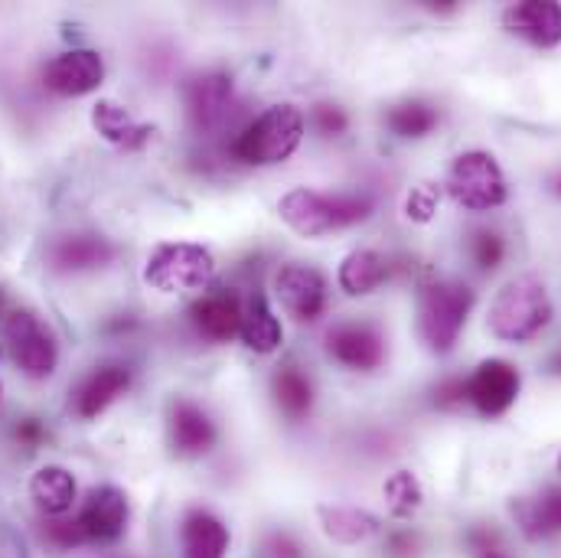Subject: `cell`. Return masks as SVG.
Returning <instances> with one entry per match:
<instances>
[{
	"instance_id": "14",
	"label": "cell",
	"mask_w": 561,
	"mask_h": 558,
	"mask_svg": "<svg viewBox=\"0 0 561 558\" xmlns=\"http://www.w3.org/2000/svg\"><path fill=\"white\" fill-rule=\"evenodd\" d=\"M167 431H170V447L176 457H203L206 451H213V444L219 437L216 421L209 419V412L190 399H176L170 406Z\"/></svg>"
},
{
	"instance_id": "25",
	"label": "cell",
	"mask_w": 561,
	"mask_h": 558,
	"mask_svg": "<svg viewBox=\"0 0 561 558\" xmlns=\"http://www.w3.org/2000/svg\"><path fill=\"white\" fill-rule=\"evenodd\" d=\"M320 523H323V533L343 546H359L379 533V520L356 506H320Z\"/></svg>"
},
{
	"instance_id": "1",
	"label": "cell",
	"mask_w": 561,
	"mask_h": 558,
	"mask_svg": "<svg viewBox=\"0 0 561 558\" xmlns=\"http://www.w3.org/2000/svg\"><path fill=\"white\" fill-rule=\"evenodd\" d=\"M556 317L549 287L539 275H516L493 297L486 327L503 343H529L536 340Z\"/></svg>"
},
{
	"instance_id": "15",
	"label": "cell",
	"mask_w": 561,
	"mask_h": 558,
	"mask_svg": "<svg viewBox=\"0 0 561 558\" xmlns=\"http://www.w3.org/2000/svg\"><path fill=\"white\" fill-rule=\"evenodd\" d=\"M503 26L539 46V49H552L561 43V3L556 0H523V3H513L506 7L503 13Z\"/></svg>"
},
{
	"instance_id": "32",
	"label": "cell",
	"mask_w": 561,
	"mask_h": 558,
	"mask_svg": "<svg viewBox=\"0 0 561 558\" xmlns=\"http://www.w3.org/2000/svg\"><path fill=\"white\" fill-rule=\"evenodd\" d=\"M434 209H437V190L434 186H415L412 193H409V200H405V213H409V219H415V223H427L431 216H434Z\"/></svg>"
},
{
	"instance_id": "12",
	"label": "cell",
	"mask_w": 561,
	"mask_h": 558,
	"mask_svg": "<svg viewBox=\"0 0 561 558\" xmlns=\"http://www.w3.org/2000/svg\"><path fill=\"white\" fill-rule=\"evenodd\" d=\"M327 356L353 373H373L386 360V337L373 323H336L327 330Z\"/></svg>"
},
{
	"instance_id": "26",
	"label": "cell",
	"mask_w": 561,
	"mask_h": 558,
	"mask_svg": "<svg viewBox=\"0 0 561 558\" xmlns=\"http://www.w3.org/2000/svg\"><path fill=\"white\" fill-rule=\"evenodd\" d=\"M272 396H275L280 415L290 421H304L313 409V386L297 366H278V373L272 379Z\"/></svg>"
},
{
	"instance_id": "5",
	"label": "cell",
	"mask_w": 561,
	"mask_h": 558,
	"mask_svg": "<svg viewBox=\"0 0 561 558\" xmlns=\"http://www.w3.org/2000/svg\"><path fill=\"white\" fill-rule=\"evenodd\" d=\"M450 200L470 213H490L506 203V176L490 150H463L454 157L447 180Z\"/></svg>"
},
{
	"instance_id": "27",
	"label": "cell",
	"mask_w": 561,
	"mask_h": 558,
	"mask_svg": "<svg viewBox=\"0 0 561 558\" xmlns=\"http://www.w3.org/2000/svg\"><path fill=\"white\" fill-rule=\"evenodd\" d=\"M437 122H440L437 109H434V105H427V102H421V99L399 102V105H392V109L386 112V125H389V132H392L396 138H405V140L427 138V135L437 128Z\"/></svg>"
},
{
	"instance_id": "37",
	"label": "cell",
	"mask_w": 561,
	"mask_h": 558,
	"mask_svg": "<svg viewBox=\"0 0 561 558\" xmlns=\"http://www.w3.org/2000/svg\"><path fill=\"white\" fill-rule=\"evenodd\" d=\"M412 549H415V536H412V533H399V536L389 539V553H392V556L402 558L409 556Z\"/></svg>"
},
{
	"instance_id": "39",
	"label": "cell",
	"mask_w": 561,
	"mask_h": 558,
	"mask_svg": "<svg viewBox=\"0 0 561 558\" xmlns=\"http://www.w3.org/2000/svg\"><path fill=\"white\" fill-rule=\"evenodd\" d=\"M559 474H561V457H559Z\"/></svg>"
},
{
	"instance_id": "13",
	"label": "cell",
	"mask_w": 561,
	"mask_h": 558,
	"mask_svg": "<svg viewBox=\"0 0 561 558\" xmlns=\"http://www.w3.org/2000/svg\"><path fill=\"white\" fill-rule=\"evenodd\" d=\"M105 79V62L95 49H69L59 53L56 59L46 62L43 69V86L62 99H79L89 95L102 86Z\"/></svg>"
},
{
	"instance_id": "34",
	"label": "cell",
	"mask_w": 561,
	"mask_h": 558,
	"mask_svg": "<svg viewBox=\"0 0 561 558\" xmlns=\"http://www.w3.org/2000/svg\"><path fill=\"white\" fill-rule=\"evenodd\" d=\"M265 549H268V556H272V558H300V549H297V543H294V539H290L287 533H275V536H268Z\"/></svg>"
},
{
	"instance_id": "18",
	"label": "cell",
	"mask_w": 561,
	"mask_h": 558,
	"mask_svg": "<svg viewBox=\"0 0 561 558\" xmlns=\"http://www.w3.org/2000/svg\"><path fill=\"white\" fill-rule=\"evenodd\" d=\"M128 386H131L128 366H118V363L99 366V369L89 373V376L79 383V389L72 392V409H76L79 419H99L118 396L128 392Z\"/></svg>"
},
{
	"instance_id": "22",
	"label": "cell",
	"mask_w": 561,
	"mask_h": 558,
	"mask_svg": "<svg viewBox=\"0 0 561 558\" xmlns=\"http://www.w3.org/2000/svg\"><path fill=\"white\" fill-rule=\"evenodd\" d=\"M30 497L43 516H62L76 503V477L59 464H46L33 474Z\"/></svg>"
},
{
	"instance_id": "4",
	"label": "cell",
	"mask_w": 561,
	"mask_h": 558,
	"mask_svg": "<svg viewBox=\"0 0 561 558\" xmlns=\"http://www.w3.org/2000/svg\"><path fill=\"white\" fill-rule=\"evenodd\" d=\"M300 140H304V115L294 105H272L236 135L232 153L242 163L272 167V163H284L300 147Z\"/></svg>"
},
{
	"instance_id": "23",
	"label": "cell",
	"mask_w": 561,
	"mask_h": 558,
	"mask_svg": "<svg viewBox=\"0 0 561 558\" xmlns=\"http://www.w3.org/2000/svg\"><path fill=\"white\" fill-rule=\"evenodd\" d=\"M242 343L255 353H275L284 340L280 320L275 310L268 307L265 294H249L242 300V330H239Z\"/></svg>"
},
{
	"instance_id": "21",
	"label": "cell",
	"mask_w": 561,
	"mask_h": 558,
	"mask_svg": "<svg viewBox=\"0 0 561 558\" xmlns=\"http://www.w3.org/2000/svg\"><path fill=\"white\" fill-rule=\"evenodd\" d=\"M92 125L102 138L122 147V150H140L147 140L153 138V125H144L125 105L108 102V99L92 109Z\"/></svg>"
},
{
	"instance_id": "7",
	"label": "cell",
	"mask_w": 561,
	"mask_h": 558,
	"mask_svg": "<svg viewBox=\"0 0 561 558\" xmlns=\"http://www.w3.org/2000/svg\"><path fill=\"white\" fill-rule=\"evenodd\" d=\"M3 343L13 363L30 379H49L59 363V346L53 330L33 310H10L3 317Z\"/></svg>"
},
{
	"instance_id": "9",
	"label": "cell",
	"mask_w": 561,
	"mask_h": 558,
	"mask_svg": "<svg viewBox=\"0 0 561 558\" xmlns=\"http://www.w3.org/2000/svg\"><path fill=\"white\" fill-rule=\"evenodd\" d=\"M523 376L506 360H483L467 379H463V402H470L483 419H500L513 409L519 399Z\"/></svg>"
},
{
	"instance_id": "29",
	"label": "cell",
	"mask_w": 561,
	"mask_h": 558,
	"mask_svg": "<svg viewBox=\"0 0 561 558\" xmlns=\"http://www.w3.org/2000/svg\"><path fill=\"white\" fill-rule=\"evenodd\" d=\"M467 252H470V259H473V265H477L480 272H493V269H500V262L506 259V242H503V236L493 232V229H477V232L470 236V242H467Z\"/></svg>"
},
{
	"instance_id": "17",
	"label": "cell",
	"mask_w": 561,
	"mask_h": 558,
	"mask_svg": "<svg viewBox=\"0 0 561 558\" xmlns=\"http://www.w3.org/2000/svg\"><path fill=\"white\" fill-rule=\"evenodd\" d=\"M53 272L59 275H79V272H95L105 269L115 259V246L102 236H62L49 246L46 252Z\"/></svg>"
},
{
	"instance_id": "38",
	"label": "cell",
	"mask_w": 561,
	"mask_h": 558,
	"mask_svg": "<svg viewBox=\"0 0 561 558\" xmlns=\"http://www.w3.org/2000/svg\"><path fill=\"white\" fill-rule=\"evenodd\" d=\"M552 190H556V193H559V196H561V173H559V176H556V180H552Z\"/></svg>"
},
{
	"instance_id": "3",
	"label": "cell",
	"mask_w": 561,
	"mask_h": 558,
	"mask_svg": "<svg viewBox=\"0 0 561 558\" xmlns=\"http://www.w3.org/2000/svg\"><path fill=\"white\" fill-rule=\"evenodd\" d=\"M473 291L463 281H427L419 291V337L421 343L444 356L457 346V337L473 310Z\"/></svg>"
},
{
	"instance_id": "30",
	"label": "cell",
	"mask_w": 561,
	"mask_h": 558,
	"mask_svg": "<svg viewBox=\"0 0 561 558\" xmlns=\"http://www.w3.org/2000/svg\"><path fill=\"white\" fill-rule=\"evenodd\" d=\"M310 125H313V132H317L320 138H340V135H346L350 118H346V112H343L340 105L320 102V105L310 109Z\"/></svg>"
},
{
	"instance_id": "8",
	"label": "cell",
	"mask_w": 561,
	"mask_h": 558,
	"mask_svg": "<svg viewBox=\"0 0 561 558\" xmlns=\"http://www.w3.org/2000/svg\"><path fill=\"white\" fill-rule=\"evenodd\" d=\"M183 105H186V122L196 135L209 138V135L222 132L236 109L232 79L226 72L190 76L183 82Z\"/></svg>"
},
{
	"instance_id": "6",
	"label": "cell",
	"mask_w": 561,
	"mask_h": 558,
	"mask_svg": "<svg viewBox=\"0 0 561 558\" xmlns=\"http://www.w3.org/2000/svg\"><path fill=\"white\" fill-rule=\"evenodd\" d=\"M216 275V259L196 242H163L150 252L144 281L160 294L203 291Z\"/></svg>"
},
{
	"instance_id": "33",
	"label": "cell",
	"mask_w": 561,
	"mask_h": 558,
	"mask_svg": "<svg viewBox=\"0 0 561 558\" xmlns=\"http://www.w3.org/2000/svg\"><path fill=\"white\" fill-rule=\"evenodd\" d=\"M467 546H470V558H510L493 529H470Z\"/></svg>"
},
{
	"instance_id": "24",
	"label": "cell",
	"mask_w": 561,
	"mask_h": 558,
	"mask_svg": "<svg viewBox=\"0 0 561 558\" xmlns=\"http://www.w3.org/2000/svg\"><path fill=\"white\" fill-rule=\"evenodd\" d=\"M389 278V262L386 255H379L376 249H356L340 262L336 281L350 297H363L373 294L382 281Z\"/></svg>"
},
{
	"instance_id": "2",
	"label": "cell",
	"mask_w": 561,
	"mask_h": 558,
	"mask_svg": "<svg viewBox=\"0 0 561 558\" xmlns=\"http://www.w3.org/2000/svg\"><path fill=\"white\" fill-rule=\"evenodd\" d=\"M280 219L304 239H320L336 229H350L373 216L369 193H317L307 186H294L278 203Z\"/></svg>"
},
{
	"instance_id": "10",
	"label": "cell",
	"mask_w": 561,
	"mask_h": 558,
	"mask_svg": "<svg viewBox=\"0 0 561 558\" xmlns=\"http://www.w3.org/2000/svg\"><path fill=\"white\" fill-rule=\"evenodd\" d=\"M131 520V503L118 487H92L89 497L79 506L76 526L85 543H118L128 529Z\"/></svg>"
},
{
	"instance_id": "35",
	"label": "cell",
	"mask_w": 561,
	"mask_h": 558,
	"mask_svg": "<svg viewBox=\"0 0 561 558\" xmlns=\"http://www.w3.org/2000/svg\"><path fill=\"white\" fill-rule=\"evenodd\" d=\"M434 399H437V406H440V409L463 402V379H450V383H444V386L434 392Z\"/></svg>"
},
{
	"instance_id": "36",
	"label": "cell",
	"mask_w": 561,
	"mask_h": 558,
	"mask_svg": "<svg viewBox=\"0 0 561 558\" xmlns=\"http://www.w3.org/2000/svg\"><path fill=\"white\" fill-rule=\"evenodd\" d=\"M43 437H46V431H43V424H39V421L36 419L20 421V428H16V441H20V444L36 447V444H43Z\"/></svg>"
},
{
	"instance_id": "28",
	"label": "cell",
	"mask_w": 561,
	"mask_h": 558,
	"mask_svg": "<svg viewBox=\"0 0 561 558\" xmlns=\"http://www.w3.org/2000/svg\"><path fill=\"white\" fill-rule=\"evenodd\" d=\"M382 493H386L389 513H392L396 520H409L412 513H419V506L424 503V490H421L419 477H415L412 470H396V474L386 480Z\"/></svg>"
},
{
	"instance_id": "11",
	"label": "cell",
	"mask_w": 561,
	"mask_h": 558,
	"mask_svg": "<svg viewBox=\"0 0 561 558\" xmlns=\"http://www.w3.org/2000/svg\"><path fill=\"white\" fill-rule=\"evenodd\" d=\"M275 294L280 307L300 323H313L327 310V278L313 265H300V262L280 265L275 275Z\"/></svg>"
},
{
	"instance_id": "20",
	"label": "cell",
	"mask_w": 561,
	"mask_h": 558,
	"mask_svg": "<svg viewBox=\"0 0 561 558\" xmlns=\"http://www.w3.org/2000/svg\"><path fill=\"white\" fill-rule=\"evenodd\" d=\"M229 526L209 510H190L180 523V558H226Z\"/></svg>"
},
{
	"instance_id": "19",
	"label": "cell",
	"mask_w": 561,
	"mask_h": 558,
	"mask_svg": "<svg viewBox=\"0 0 561 558\" xmlns=\"http://www.w3.org/2000/svg\"><path fill=\"white\" fill-rule=\"evenodd\" d=\"M513 520L529 543H542L561 533V487H546L533 497L513 500Z\"/></svg>"
},
{
	"instance_id": "31",
	"label": "cell",
	"mask_w": 561,
	"mask_h": 558,
	"mask_svg": "<svg viewBox=\"0 0 561 558\" xmlns=\"http://www.w3.org/2000/svg\"><path fill=\"white\" fill-rule=\"evenodd\" d=\"M43 536L56 549H76V546L85 543L82 533H79V526H76V520H59V516H53L49 523H43Z\"/></svg>"
},
{
	"instance_id": "16",
	"label": "cell",
	"mask_w": 561,
	"mask_h": 558,
	"mask_svg": "<svg viewBox=\"0 0 561 558\" xmlns=\"http://www.w3.org/2000/svg\"><path fill=\"white\" fill-rule=\"evenodd\" d=\"M190 320L199 337L213 343H229L242 330V297L229 287L209 291L190 307Z\"/></svg>"
}]
</instances>
